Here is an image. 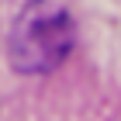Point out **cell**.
Segmentation results:
<instances>
[{
  "label": "cell",
  "instance_id": "6da1fadb",
  "mask_svg": "<svg viewBox=\"0 0 121 121\" xmlns=\"http://www.w3.org/2000/svg\"><path fill=\"white\" fill-rule=\"evenodd\" d=\"M76 45V24L69 10L52 0H31L24 4L7 38V59L24 76L52 73L66 62V56Z\"/></svg>",
  "mask_w": 121,
  "mask_h": 121
}]
</instances>
